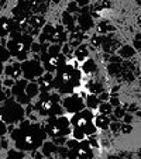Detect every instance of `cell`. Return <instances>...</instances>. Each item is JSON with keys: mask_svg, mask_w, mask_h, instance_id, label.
<instances>
[{"mask_svg": "<svg viewBox=\"0 0 141 159\" xmlns=\"http://www.w3.org/2000/svg\"><path fill=\"white\" fill-rule=\"evenodd\" d=\"M12 139L16 142V147L20 151H34L41 147L45 138L48 137L44 125L37 123H31L28 127H17L10 132Z\"/></svg>", "mask_w": 141, "mask_h": 159, "instance_id": "6da1fadb", "label": "cell"}, {"mask_svg": "<svg viewBox=\"0 0 141 159\" xmlns=\"http://www.w3.org/2000/svg\"><path fill=\"white\" fill-rule=\"evenodd\" d=\"M79 82H81V72L75 66L65 63L59 69L55 70L52 87L58 90L59 94H71L73 93V89L79 86Z\"/></svg>", "mask_w": 141, "mask_h": 159, "instance_id": "7a4b0ae2", "label": "cell"}, {"mask_svg": "<svg viewBox=\"0 0 141 159\" xmlns=\"http://www.w3.org/2000/svg\"><path fill=\"white\" fill-rule=\"evenodd\" d=\"M35 108L40 114L47 116V117H59L65 111L61 104L59 93H51V92H41Z\"/></svg>", "mask_w": 141, "mask_h": 159, "instance_id": "3957f363", "label": "cell"}, {"mask_svg": "<svg viewBox=\"0 0 141 159\" xmlns=\"http://www.w3.org/2000/svg\"><path fill=\"white\" fill-rule=\"evenodd\" d=\"M24 107L16 102L14 96L6 99L3 102V106L0 107V120L4 124H17L21 120H24Z\"/></svg>", "mask_w": 141, "mask_h": 159, "instance_id": "277c9868", "label": "cell"}, {"mask_svg": "<svg viewBox=\"0 0 141 159\" xmlns=\"http://www.w3.org/2000/svg\"><path fill=\"white\" fill-rule=\"evenodd\" d=\"M31 44H33V35L23 33L20 38L9 39L6 42V48L9 49L12 57H16L18 61L23 62V61L27 59V54L30 51Z\"/></svg>", "mask_w": 141, "mask_h": 159, "instance_id": "5b68a950", "label": "cell"}, {"mask_svg": "<svg viewBox=\"0 0 141 159\" xmlns=\"http://www.w3.org/2000/svg\"><path fill=\"white\" fill-rule=\"evenodd\" d=\"M93 118H95V116H93L92 110L83 108V110L75 113L72 116V120L69 121V123L72 124L75 128L82 129L85 132V135H92L96 131V127L93 124Z\"/></svg>", "mask_w": 141, "mask_h": 159, "instance_id": "8992f818", "label": "cell"}, {"mask_svg": "<svg viewBox=\"0 0 141 159\" xmlns=\"http://www.w3.org/2000/svg\"><path fill=\"white\" fill-rule=\"evenodd\" d=\"M44 129L51 137H66L71 132V123L63 116L48 117V120L44 125Z\"/></svg>", "mask_w": 141, "mask_h": 159, "instance_id": "52a82bcc", "label": "cell"}, {"mask_svg": "<svg viewBox=\"0 0 141 159\" xmlns=\"http://www.w3.org/2000/svg\"><path fill=\"white\" fill-rule=\"evenodd\" d=\"M21 65V72L24 79H27L28 82H35L40 76L44 73V68L42 63L40 61L35 59H26L20 63Z\"/></svg>", "mask_w": 141, "mask_h": 159, "instance_id": "ba28073f", "label": "cell"}, {"mask_svg": "<svg viewBox=\"0 0 141 159\" xmlns=\"http://www.w3.org/2000/svg\"><path fill=\"white\" fill-rule=\"evenodd\" d=\"M61 104H62L63 110L68 111V113H72V114H75V113L85 108V102L82 100V97L73 93H71L63 100H61Z\"/></svg>", "mask_w": 141, "mask_h": 159, "instance_id": "9c48e42d", "label": "cell"}, {"mask_svg": "<svg viewBox=\"0 0 141 159\" xmlns=\"http://www.w3.org/2000/svg\"><path fill=\"white\" fill-rule=\"evenodd\" d=\"M65 55L62 54H58V55H54V57H49L45 61H42V68H44V70H47V72H51L54 73L57 69H59L61 66H63L66 63V59H65Z\"/></svg>", "mask_w": 141, "mask_h": 159, "instance_id": "30bf717a", "label": "cell"}, {"mask_svg": "<svg viewBox=\"0 0 141 159\" xmlns=\"http://www.w3.org/2000/svg\"><path fill=\"white\" fill-rule=\"evenodd\" d=\"M38 83L40 92H51L52 89V83H54V73L51 72H45L37 79Z\"/></svg>", "mask_w": 141, "mask_h": 159, "instance_id": "8fae6325", "label": "cell"}, {"mask_svg": "<svg viewBox=\"0 0 141 159\" xmlns=\"http://www.w3.org/2000/svg\"><path fill=\"white\" fill-rule=\"evenodd\" d=\"M17 25L13 18L9 17H2L0 18V37H7L10 35V33L13 31V28Z\"/></svg>", "mask_w": 141, "mask_h": 159, "instance_id": "7c38bea8", "label": "cell"}, {"mask_svg": "<svg viewBox=\"0 0 141 159\" xmlns=\"http://www.w3.org/2000/svg\"><path fill=\"white\" fill-rule=\"evenodd\" d=\"M102 48L106 54H113L116 49H119V41L114 38L113 35H103V42H102Z\"/></svg>", "mask_w": 141, "mask_h": 159, "instance_id": "4fadbf2b", "label": "cell"}, {"mask_svg": "<svg viewBox=\"0 0 141 159\" xmlns=\"http://www.w3.org/2000/svg\"><path fill=\"white\" fill-rule=\"evenodd\" d=\"M76 152H78V159H92V156H93L92 147L89 145L87 139L79 141V147L76 149Z\"/></svg>", "mask_w": 141, "mask_h": 159, "instance_id": "5bb4252c", "label": "cell"}, {"mask_svg": "<svg viewBox=\"0 0 141 159\" xmlns=\"http://www.w3.org/2000/svg\"><path fill=\"white\" fill-rule=\"evenodd\" d=\"M3 72L6 73L7 78H13L14 80H17V79H20L21 76H23V72H21V65H20V63H13V65L6 66Z\"/></svg>", "mask_w": 141, "mask_h": 159, "instance_id": "9a60e30c", "label": "cell"}, {"mask_svg": "<svg viewBox=\"0 0 141 159\" xmlns=\"http://www.w3.org/2000/svg\"><path fill=\"white\" fill-rule=\"evenodd\" d=\"M78 27L82 31H87L93 27V17L90 14H79L78 17Z\"/></svg>", "mask_w": 141, "mask_h": 159, "instance_id": "2e32d148", "label": "cell"}, {"mask_svg": "<svg viewBox=\"0 0 141 159\" xmlns=\"http://www.w3.org/2000/svg\"><path fill=\"white\" fill-rule=\"evenodd\" d=\"M82 39H83V31L79 27H75L71 31V37H69V47H78L82 44Z\"/></svg>", "mask_w": 141, "mask_h": 159, "instance_id": "e0dca14e", "label": "cell"}, {"mask_svg": "<svg viewBox=\"0 0 141 159\" xmlns=\"http://www.w3.org/2000/svg\"><path fill=\"white\" fill-rule=\"evenodd\" d=\"M76 23H75V18L72 17V14L71 13H68V11H63V14H62V25H63V28H65V31H71L73 30V28L76 27Z\"/></svg>", "mask_w": 141, "mask_h": 159, "instance_id": "ac0fdd59", "label": "cell"}, {"mask_svg": "<svg viewBox=\"0 0 141 159\" xmlns=\"http://www.w3.org/2000/svg\"><path fill=\"white\" fill-rule=\"evenodd\" d=\"M27 83H28L27 79H20V80H16L14 84L10 87V89H12V94H13V96L16 97V96H18V94L24 93V89H26V86H27Z\"/></svg>", "mask_w": 141, "mask_h": 159, "instance_id": "d6986e66", "label": "cell"}, {"mask_svg": "<svg viewBox=\"0 0 141 159\" xmlns=\"http://www.w3.org/2000/svg\"><path fill=\"white\" fill-rule=\"evenodd\" d=\"M95 127L99 129H107L109 128V124H110V120H109L107 116H103V114H99L95 117Z\"/></svg>", "mask_w": 141, "mask_h": 159, "instance_id": "ffe728a7", "label": "cell"}, {"mask_svg": "<svg viewBox=\"0 0 141 159\" xmlns=\"http://www.w3.org/2000/svg\"><path fill=\"white\" fill-rule=\"evenodd\" d=\"M24 93L27 94L30 99H33V97H35L37 94L40 93V87H38V83L37 82H28L27 86H26L24 89Z\"/></svg>", "mask_w": 141, "mask_h": 159, "instance_id": "44dd1931", "label": "cell"}, {"mask_svg": "<svg viewBox=\"0 0 141 159\" xmlns=\"http://www.w3.org/2000/svg\"><path fill=\"white\" fill-rule=\"evenodd\" d=\"M57 145L54 144V142H42V149H41V153L44 156H52L55 155V152H57Z\"/></svg>", "mask_w": 141, "mask_h": 159, "instance_id": "7402d4cb", "label": "cell"}, {"mask_svg": "<svg viewBox=\"0 0 141 159\" xmlns=\"http://www.w3.org/2000/svg\"><path fill=\"white\" fill-rule=\"evenodd\" d=\"M134 54H135V49L133 47H130V45H123L121 48H119V55L123 59H130V58L134 57Z\"/></svg>", "mask_w": 141, "mask_h": 159, "instance_id": "603a6c76", "label": "cell"}, {"mask_svg": "<svg viewBox=\"0 0 141 159\" xmlns=\"http://www.w3.org/2000/svg\"><path fill=\"white\" fill-rule=\"evenodd\" d=\"M75 57L76 61H85L87 57H89V49H87L86 45H78L75 49Z\"/></svg>", "mask_w": 141, "mask_h": 159, "instance_id": "cb8c5ba5", "label": "cell"}, {"mask_svg": "<svg viewBox=\"0 0 141 159\" xmlns=\"http://www.w3.org/2000/svg\"><path fill=\"white\" fill-rule=\"evenodd\" d=\"M99 104H100V102H99V99H97L96 94L90 93L89 96L86 97V100H85V106H87L89 110H95V108H97L99 107Z\"/></svg>", "mask_w": 141, "mask_h": 159, "instance_id": "d4e9b609", "label": "cell"}, {"mask_svg": "<svg viewBox=\"0 0 141 159\" xmlns=\"http://www.w3.org/2000/svg\"><path fill=\"white\" fill-rule=\"evenodd\" d=\"M110 31H114V27L110 25V23H107V21L99 23V25H97V34H109Z\"/></svg>", "mask_w": 141, "mask_h": 159, "instance_id": "484cf974", "label": "cell"}, {"mask_svg": "<svg viewBox=\"0 0 141 159\" xmlns=\"http://www.w3.org/2000/svg\"><path fill=\"white\" fill-rule=\"evenodd\" d=\"M28 21L37 28H42L45 25V18L42 16H33V17L28 18Z\"/></svg>", "mask_w": 141, "mask_h": 159, "instance_id": "4316f807", "label": "cell"}, {"mask_svg": "<svg viewBox=\"0 0 141 159\" xmlns=\"http://www.w3.org/2000/svg\"><path fill=\"white\" fill-rule=\"evenodd\" d=\"M97 108H99V113H100V114H103V116H110L111 113H113V108H114V107H111L110 103L103 102V103H100Z\"/></svg>", "mask_w": 141, "mask_h": 159, "instance_id": "83f0119b", "label": "cell"}, {"mask_svg": "<svg viewBox=\"0 0 141 159\" xmlns=\"http://www.w3.org/2000/svg\"><path fill=\"white\" fill-rule=\"evenodd\" d=\"M87 90H89L92 94H99V93H102L103 92V87H102V84H99V82H90L89 84H87Z\"/></svg>", "mask_w": 141, "mask_h": 159, "instance_id": "f1b7e54d", "label": "cell"}, {"mask_svg": "<svg viewBox=\"0 0 141 159\" xmlns=\"http://www.w3.org/2000/svg\"><path fill=\"white\" fill-rule=\"evenodd\" d=\"M127 106H117L116 108H113V113L111 114L116 117V120H120V118H123V116L127 113Z\"/></svg>", "mask_w": 141, "mask_h": 159, "instance_id": "f546056e", "label": "cell"}, {"mask_svg": "<svg viewBox=\"0 0 141 159\" xmlns=\"http://www.w3.org/2000/svg\"><path fill=\"white\" fill-rule=\"evenodd\" d=\"M95 70H96V63H95V61H93V59L85 61V63H83V72L85 73H93Z\"/></svg>", "mask_w": 141, "mask_h": 159, "instance_id": "4dcf8cb0", "label": "cell"}, {"mask_svg": "<svg viewBox=\"0 0 141 159\" xmlns=\"http://www.w3.org/2000/svg\"><path fill=\"white\" fill-rule=\"evenodd\" d=\"M47 54H48L49 57L61 54V44H49L48 48H47Z\"/></svg>", "mask_w": 141, "mask_h": 159, "instance_id": "1f68e13d", "label": "cell"}, {"mask_svg": "<svg viewBox=\"0 0 141 159\" xmlns=\"http://www.w3.org/2000/svg\"><path fill=\"white\" fill-rule=\"evenodd\" d=\"M6 159H24V153L20 149H12L9 151V155Z\"/></svg>", "mask_w": 141, "mask_h": 159, "instance_id": "d6a6232c", "label": "cell"}, {"mask_svg": "<svg viewBox=\"0 0 141 159\" xmlns=\"http://www.w3.org/2000/svg\"><path fill=\"white\" fill-rule=\"evenodd\" d=\"M12 57L9 52V49L6 48V45H0V62H6L9 61V58Z\"/></svg>", "mask_w": 141, "mask_h": 159, "instance_id": "836d02e7", "label": "cell"}, {"mask_svg": "<svg viewBox=\"0 0 141 159\" xmlns=\"http://www.w3.org/2000/svg\"><path fill=\"white\" fill-rule=\"evenodd\" d=\"M14 99H16V102H17L18 104H21V106H27L28 103H31V99H30V97H28L26 93L18 94V96H16Z\"/></svg>", "mask_w": 141, "mask_h": 159, "instance_id": "e575fe53", "label": "cell"}, {"mask_svg": "<svg viewBox=\"0 0 141 159\" xmlns=\"http://www.w3.org/2000/svg\"><path fill=\"white\" fill-rule=\"evenodd\" d=\"M103 42V34H96V35H93L92 38H90V44L93 45V47H100Z\"/></svg>", "mask_w": 141, "mask_h": 159, "instance_id": "d590c367", "label": "cell"}, {"mask_svg": "<svg viewBox=\"0 0 141 159\" xmlns=\"http://www.w3.org/2000/svg\"><path fill=\"white\" fill-rule=\"evenodd\" d=\"M107 72L110 73V75H117V73L120 72V63H109Z\"/></svg>", "mask_w": 141, "mask_h": 159, "instance_id": "8d00e7d4", "label": "cell"}, {"mask_svg": "<svg viewBox=\"0 0 141 159\" xmlns=\"http://www.w3.org/2000/svg\"><path fill=\"white\" fill-rule=\"evenodd\" d=\"M68 148L65 147V145H62V147H58L57 148V152H55V155H58L61 159H66V156H68Z\"/></svg>", "mask_w": 141, "mask_h": 159, "instance_id": "74e56055", "label": "cell"}, {"mask_svg": "<svg viewBox=\"0 0 141 159\" xmlns=\"http://www.w3.org/2000/svg\"><path fill=\"white\" fill-rule=\"evenodd\" d=\"M105 61L106 62H109V63H120L121 58L116 57V55H113V54H106L105 55Z\"/></svg>", "mask_w": 141, "mask_h": 159, "instance_id": "f35d334b", "label": "cell"}, {"mask_svg": "<svg viewBox=\"0 0 141 159\" xmlns=\"http://www.w3.org/2000/svg\"><path fill=\"white\" fill-rule=\"evenodd\" d=\"M73 138L76 139V141H82V139H85V137H86V135H85V132L82 131V129H79V128H73Z\"/></svg>", "mask_w": 141, "mask_h": 159, "instance_id": "ab89813d", "label": "cell"}, {"mask_svg": "<svg viewBox=\"0 0 141 159\" xmlns=\"http://www.w3.org/2000/svg\"><path fill=\"white\" fill-rule=\"evenodd\" d=\"M65 147L68 148L69 151H71V149H78V147H79V141H76L75 138H73V139H69V141H66V142H65Z\"/></svg>", "mask_w": 141, "mask_h": 159, "instance_id": "60d3db41", "label": "cell"}, {"mask_svg": "<svg viewBox=\"0 0 141 159\" xmlns=\"http://www.w3.org/2000/svg\"><path fill=\"white\" fill-rule=\"evenodd\" d=\"M130 132H133V125L131 124H126V123H123L120 125V134H130Z\"/></svg>", "mask_w": 141, "mask_h": 159, "instance_id": "b9f144b4", "label": "cell"}, {"mask_svg": "<svg viewBox=\"0 0 141 159\" xmlns=\"http://www.w3.org/2000/svg\"><path fill=\"white\" fill-rule=\"evenodd\" d=\"M79 10V6L75 3V2H71V3L68 4V7H66V11L71 13V14H73V13H78Z\"/></svg>", "mask_w": 141, "mask_h": 159, "instance_id": "7bdbcfd3", "label": "cell"}, {"mask_svg": "<svg viewBox=\"0 0 141 159\" xmlns=\"http://www.w3.org/2000/svg\"><path fill=\"white\" fill-rule=\"evenodd\" d=\"M120 125H121V124L117 123V121L109 124V127H110V129H111V132H113V134H120Z\"/></svg>", "mask_w": 141, "mask_h": 159, "instance_id": "ee69618b", "label": "cell"}, {"mask_svg": "<svg viewBox=\"0 0 141 159\" xmlns=\"http://www.w3.org/2000/svg\"><path fill=\"white\" fill-rule=\"evenodd\" d=\"M52 142H54V144L57 145V147H62V145H65L66 138H65V137H54Z\"/></svg>", "mask_w": 141, "mask_h": 159, "instance_id": "f6af8a7d", "label": "cell"}, {"mask_svg": "<svg viewBox=\"0 0 141 159\" xmlns=\"http://www.w3.org/2000/svg\"><path fill=\"white\" fill-rule=\"evenodd\" d=\"M109 103L111 104V107H117V106H120V102H119V97H117L116 93H114L111 97H109Z\"/></svg>", "mask_w": 141, "mask_h": 159, "instance_id": "bcb514c9", "label": "cell"}, {"mask_svg": "<svg viewBox=\"0 0 141 159\" xmlns=\"http://www.w3.org/2000/svg\"><path fill=\"white\" fill-rule=\"evenodd\" d=\"M133 48H134L135 51H140V49H141V35H140V34H137V35H135L134 47H133Z\"/></svg>", "mask_w": 141, "mask_h": 159, "instance_id": "7dc6e473", "label": "cell"}, {"mask_svg": "<svg viewBox=\"0 0 141 159\" xmlns=\"http://www.w3.org/2000/svg\"><path fill=\"white\" fill-rule=\"evenodd\" d=\"M30 49L34 52V54H38V52H41V44H38V42H33L30 47Z\"/></svg>", "mask_w": 141, "mask_h": 159, "instance_id": "c3c4849f", "label": "cell"}, {"mask_svg": "<svg viewBox=\"0 0 141 159\" xmlns=\"http://www.w3.org/2000/svg\"><path fill=\"white\" fill-rule=\"evenodd\" d=\"M14 79H13V78H6V79H4V80H3V86L4 87H12L13 86V84H14Z\"/></svg>", "mask_w": 141, "mask_h": 159, "instance_id": "681fc988", "label": "cell"}, {"mask_svg": "<svg viewBox=\"0 0 141 159\" xmlns=\"http://www.w3.org/2000/svg\"><path fill=\"white\" fill-rule=\"evenodd\" d=\"M69 49H71V47H69V44L61 45V54H62V55H68V54H69Z\"/></svg>", "mask_w": 141, "mask_h": 159, "instance_id": "f907efd6", "label": "cell"}, {"mask_svg": "<svg viewBox=\"0 0 141 159\" xmlns=\"http://www.w3.org/2000/svg\"><path fill=\"white\" fill-rule=\"evenodd\" d=\"M97 99H99V102H100V103H103V102H106V100L109 99V94H107V93H105V92H102V93H99Z\"/></svg>", "mask_w": 141, "mask_h": 159, "instance_id": "816d5d0a", "label": "cell"}, {"mask_svg": "<svg viewBox=\"0 0 141 159\" xmlns=\"http://www.w3.org/2000/svg\"><path fill=\"white\" fill-rule=\"evenodd\" d=\"M76 4H78L79 7H82V6H87V4L90 3V0H73Z\"/></svg>", "mask_w": 141, "mask_h": 159, "instance_id": "f5cc1de1", "label": "cell"}, {"mask_svg": "<svg viewBox=\"0 0 141 159\" xmlns=\"http://www.w3.org/2000/svg\"><path fill=\"white\" fill-rule=\"evenodd\" d=\"M123 120H124V123H126V124H130L133 121V116L131 114H127V113H126V114L123 116Z\"/></svg>", "mask_w": 141, "mask_h": 159, "instance_id": "db71d44e", "label": "cell"}, {"mask_svg": "<svg viewBox=\"0 0 141 159\" xmlns=\"http://www.w3.org/2000/svg\"><path fill=\"white\" fill-rule=\"evenodd\" d=\"M42 156H44V155H42L41 152H38V151L34 149V158H35V159H42Z\"/></svg>", "mask_w": 141, "mask_h": 159, "instance_id": "11a10c76", "label": "cell"}, {"mask_svg": "<svg viewBox=\"0 0 141 159\" xmlns=\"http://www.w3.org/2000/svg\"><path fill=\"white\" fill-rule=\"evenodd\" d=\"M7 144H9V142H7V139L2 138V142H0V147H2V148H9V147H7Z\"/></svg>", "mask_w": 141, "mask_h": 159, "instance_id": "9f6ffc18", "label": "cell"}, {"mask_svg": "<svg viewBox=\"0 0 141 159\" xmlns=\"http://www.w3.org/2000/svg\"><path fill=\"white\" fill-rule=\"evenodd\" d=\"M3 70H4V66H3V62H0V75L3 73Z\"/></svg>", "mask_w": 141, "mask_h": 159, "instance_id": "6f0895ef", "label": "cell"}, {"mask_svg": "<svg viewBox=\"0 0 141 159\" xmlns=\"http://www.w3.org/2000/svg\"><path fill=\"white\" fill-rule=\"evenodd\" d=\"M117 90H119V86H114V87H113V90H111V92H113V94H114V93H117Z\"/></svg>", "mask_w": 141, "mask_h": 159, "instance_id": "680465c9", "label": "cell"}, {"mask_svg": "<svg viewBox=\"0 0 141 159\" xmlns=\"http://www.w3.org/2000/svg\"><path fill=\"white\" fill-rule=\"evenodd\" d=\"M47 159H55V158H54V155H52V156H47Z\"/></svg>", "mask_w": 141, "mask_h": 159, "instance_id": "91938a15", "label": "cell"}, {"mask_svg": "<svg viewBox=\"0 0 141 159\" xmlns=\"http://www.w3.org/2000/svg\"><path fill=\"white\" fill-rule=\"evenodd\" d=\"M52 3H59V0H52Z\"/></svg>", "mask_w": 141, "mask_h": 159, "instance_id": "94428289", "label": "cell"}, {"mask_svg": "<svg viewBox=\"0 0 141 159\" xmlns=\"http://www.w3.org/2000/svg\"><path fill=\"white\" fill-rule=\"evenodd\" d=\"M95 2H99V0H95Z\"/></svg>", "mask_w": 141, "mask_h": 159, "instance_id": "6125c7cd", "label": "cell"}, {"mask_svg": "<svg viewBox=\"0 0 141 159\" xmlns=\"http://www.w3.org/2000/svg\"><path fill=\"white\" fill-rule=\"evenodd\" d=\"M0 149H2V147H0Z\"/></svg>", "mask_w": 141, "mask_h": 159, "instance_id": "be15d7a7", "label": "cell"}, {"mask_svg": "<svg viewBox=\"0 0 141 159\" xmlns=\"http://www.w3.org/2000/svg\"><path fill=\"white\" fill-rule=\"evenodd\" d=\"M0 42H2V41H0Z\"/></svg>", "mask_w": 141, "mask_h": 159, "instance_id": "e7e4bbea", "label": "cell"}]
</instances>
